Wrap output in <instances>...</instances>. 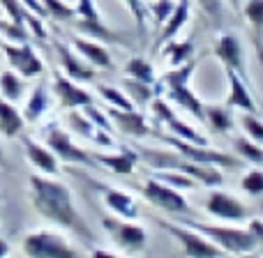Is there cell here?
Masks as SVG:
<instances>
[{
	"label": "cell",
	"instance_id": "32",
	"mask_svg": "<svg viewBox=\"0 0 263 258\" xmlns=\"http://www.w3.org/2000/svg\"><path fill=\"white\" fill-rule=\"evenodd\" d=\"M164 49V55L168 58L171 67H178V65H185L194 58V42L192 39H185V42H166L162 46Z\"/></svg>",
	"mask_w": 263,
	"mask_h": 258
},
{
	"label": "cell",
	"instance_id": "9",
	"mask_svg": "<svg viewBox=\"0 0 263 258\" xmlns=\"http://www.w3.org/2000/svg\"><path fill=\"white\" fill-rule=\"evenodd\" d=\"M102 226L111 235V240L123 251H127V254H139V251L145 249V242H148L145 228L136 226V224L120 222V219H114V217H104L102 219Z\"/></svg>",
	"mask_w": 263,
	"mask_h": 258
},
{
	"label": "cell",
	"instance_id": "45",
	"mask_svg": "<svg viewBox=\"0 0 263 258\" xmlns=\"http://www.w3.org/2000/svg\"><path fill=\"white\" fill-rule=\"evenodd\" d=\"M199 5L215 23L222 21V0H199Z\"/></svg>",
	"mask_w": 263,
	"mask_h": 258
},
{
	"label": "cell",
	"instance_id": "18",
	"mask_svg": "<svg viewBox=\"0 0 263 258\" xmlns=\"http://www.w3.org/2000/svg\"><path fill=\"white\" fill-rule=\"evenodd\" d=\"M21 141H23V148H26L28 162H30L35 168H40V171L46 173V175H55V173L60 171L58 157L53 154V150H51L49 145L37 143V141H32L30 136H26V134L21 136Z\"/></svg>",
	"mask_w": 263,
	"mask_h": 258
},
{
	"label": "cell",
	"instance_id": "12",
	"mask_svg": "<svg viewBox=\"0 0 263 258\" xmlns=\"http://www.w3.org/2000/svg\"><path fill=\"white\" fill-rule=\"evenodd\" d=\"M205 210H208L213 217L224 219V222H242L247 219V208L236 199V196L227 194V191H210L208 199H205Z\"/></svg>",
	"mask_w": 263,
	"mask_h": 258
},
{
	"label": "cell",
	"instance_id": "22",
	"mask_svg": "<svg viewBox=\"0 0 263 258\" xmlns=\"http://www.w3.org/2000/svg\"><path fill=\"white\" fill-rule=\"evenodd\" d=\"M67 123L72 125L81 136H86L88 141H92V143L100 145V148H109V145H114V138H111L109 131L97 127L86 113H79V109H74V113H67Z\"/></svg>",
	"mask_w": 263,
	"mask_h": 258
},
{
	"label": "cell",
	"instance_id": "44",
	"mask_svg": "<svg viewBox=\"0 0 263 258\" xmlns=\"http://www.w3.org/2000/svg\"><path fill=\"white\" fill-rule=\"evenodd\" d=\"M83 113L88 115V118L92 120V123L97 125V127H102V129H106L109 134H114V123H111V118L106 113H102L100 109L95 106V102L92 104H88V106H83Z\"/></svg>",
	"mask_w": 263,
	"mask_h": 258
},
{
	"label": "cell",
	"instance_id": "1",
	"mask_svg": "<svg viewBox=\"0 0 263 258\" xmlns=\"http://www.w3.org/2000/svg\"><path fill=\"white\" fill-rule=\"evenodd\" d=\"M30 201H32V208L44 219L72 231L81 240L92 242V231L86 224V219L74 208L72 191H69L67 185L35 173V175H30Z\"/></svg>",
	"mask_w": 263,
	"mask_h": 258
},
{
	"label": "cell",
	"instance_id": "23",
	"mask_svg": "<svg viewBox=\"0 0 263 258\" xmlns=\"http://www.w3.org/2000/svg\"><path fill=\"white\" fill-rule=\"evenodd\" d=\"M92 157H95L97 164L106 166L109 171L118 173V175H129V173L136 168V164H139V152H136V150H129V148H123L118 154L95 152Z\"/></svg>",
	"mask_w": 263,
	"mask_h": 258
},
{
	"label": "cell",
	"instance_id": "49",
	"mask_svg": "<svg viewBox=\"0 0 263 258\" xmlns=\"http://www.w3.org/2000/svg\"><path fill=\"white\" fill-rule=\"evenodd\" d=\"M5 164V154H3V150H0V166Z\"/></svg>",
	"mask_w": 263,
	"mask_h": 258
},
{
	"label": "cell",
	"instance_id": "19",
	"mask_svg": "<svg viewBox=\"0 0 263 258\" xmlns=\"http://www.w3.org/2000/svg\"><path fill=\"white\" fill-rule=\"evenodd\" d=\"M227 69V76H229V100L227 106L229 109H242L245 113H256V104L250 95V88H247V81L240 76L238 72L233 69Z\"/></svg>",
	"mask_w": 263,
	"mask_h": 258
},
{
	"label": "cell",
	"instance_id": "28",
	"mask_svg": "<svg viewBox=\"0 0 263 258\" xmlns=\"http://www.w3.org/2000/svg\"><path fill=\"white\" fill-rule=\"evenodd\" d=\"M46 109H49V90H46V83H40V86L32 88V95L26 104L23 118H26V123H37L46 113Z\"/></svg>",
	"mask_w": 263,
	"mask_h": 258
},
{
	"label": "cell",
	"instance_id": "13",
	"mask_svg": "<svg viewBox=\"0 0 263 258\" xmlns=\"http://www.w3.org/2000/svg\"><path fill=\"white\" fill-rule=\"evenodd\" d=\"M150 106H153V113L157 115L162 123H166V127H168V131H171L173 136H180V138L192 141V143H199V145H208V141H205L194 127H190L187 123H182V120L178 118V115L173 113L171 109H168V104L159 95L155 97L153 102H150Z\"/></svg>",
	"mask_w": 263,
	"mask_h": 258
},
{
	"label": "cell",
	"instance_id": "15",
	"mask_svg": "<svg viewBox=\"0 0 263 258\" xmlns=\"http://www.w3.org/2000/svg\"><path fill=\"white\" fill-rule=\"evenodd\" d=\"M106 115L111 118V123H114L116 129L123 131V134H127V136H136V138H141V136L153 134L150 125L145 123L143 113H139L136 109L127 111V109H118V106H109Z\"/></svg>",
	"mask_w": 263,
	"mask_h": 258
},
{
	"label": "cell",
	"instance_id": "40",
	"mask_svg": "<svg viewBox=\"0 0 263 258\" xmlns=\"http://www.w3.org/2000/svg\"><path fill=\"white\" fill-rule=\"evenodd\" d=\"M240 125H242L245 134L250 136L252 141H256V143L263 145V120L261 118H256L254 113H245L242 120H240Z\"/></svg>",
	"mask_w": 263,
	"mask_h": 258
},
{
	"label": "cell",
	"instance_id": "11",
	"mask_svg": "<svg viewBox=\"0 0 263 258\" xmlns=\"http://www.w3.org/2000/svg\"><path fill=\"white\" fill-rule=\"evenodd\" d=\"M3 53L7 55V63L12 65L14 72H18L21 76L30 78L44 72V63L37 58V53L32 51L30 42H21V44H0Z\"/></svg>",
	"mask_w": 263,
	"mask_h": 258
},
{
	"label": "cell",
	"instance_id": "17",
	"mask_svg": "<svg viewBox=\"0 0 263 258\" xmlns=\"http://www.w3.org/2000/svg\"><path fill=\"white\" fill-rule=\"evenodd\" d=\"M55 51H58V58H60V65H63V72L67 74L72 81H81V83H88L95 78V67L88 63H83V55L79 58L72 49H69L65 42H58L55 44Z\"/></svg>",
	"mask_w": 263,
	"mask_h": 258
},
{
	"label": "cell",
	"instance_id": "20",
	"mask_svg": "<svg viewBox=\"0 0 263 258\" xmlns=\"http://www.w3.org/2000/svg\"><path fill=\"white\" fill-rule=\"evenodd\" d=\"M92 187L102 191L106 205H109V208L114 210L120 219H129V222H134V219L139 217L136 203H134V199H132L129 194H125V191H120V189H111V187L102 185V182H92Z\"/></svg>",
	"mask_w": 263,
	"mask_h": 258
},
{
	"label": "cell",
	"instance_id": "48",
	"mask_svg": "<svg viewBox=\"0 0 263 258\" xmlns=\"http://www.w3.org/2000/svg\"><path fill=\"white\" fill-rule=\"evenodd\" d=\"M229 3H231V7H233V9H238V0H229Z\"/></svg>",
	"mask_w": 263,
	"mask_h": 258
},
{
	"label": "cell",
	"instance_id": "16",
	"mask_svg": "<svg viewBox=\"0 0 263 258\" xmlns=\"http://www.w3.org/2000/svg\"><path fill=\"white\" fill-rule=\"evenodd\" d=\"M215 55L224 63V67L238 72L247 81V67H245V60H242V46H240V39H238L236 35L224 32V35L217 39V44H215Z\"/></svg>",
	"mask_w": 263,
	"mask_h": 258
},
{
	"label": "cell",
	"instance_id": "7",
	"mask_svg": "<svg viewBox=\"0 0 263 258\" xmlns=\"http://www.w3.org/2000/svg\"><path fill=\"white\" fill-rule=\"evenodd\" d=\"M141 194L150 205H155L159 210H166L171 214H190V203L185 201V196L178 189H173L171 185L157 180V177L145 180L143 187H141Z\"/></svg>",
	"mask_w": 263,
	"mask_h": 258
},
{
	"label": "cell",
	"instance_id": "34",
	"mask_svg": "<svg viewBox=\"0 0 263 258\" xmlns=\"http://www.w3.org/2000/svg\"><path fill=\"white\" fill-rule=\"evenodd\" d=\"M0 92H3V97L9 100V102L21 100L23 81H21V76H18V72H14V69H5V72H0Z\"/></svg>",
	"mask_w": 263,
	"mask_h": 258
},
{
	"label": "cell",
	"instance_id": "25",
	"mask_svg": "<svg viewBox=\"0 0 263 258\" xmlns=\"http://www.w3.org/2000/svg\"><path fill=\"white\" fill-rule=\"evenodd\" d=\"M242 14H245L247 26H250L254 49L263 63V0H247Z\"/></svg>",
	"mask_w": 263,
	"mask_h": 258
},
{
	"label": "cell",
	"instance_id": "26",
	"mask_svg": "<svg viewBox=\"0 0 263 258\" xmlns=\"http://www.w3.org/2000/svg\"><path fill=\"white\" fill-rule=\"evenodd\" d=\"M26 127V118L18 113V109L14 106V102L9 100H0V134L7 136V138H14L18 136Z\"/></svg>",
	"mask_w": 263,
	"mask_h": 258
},
{
	"label": "cell",
	"instance_id": "47",
	"mask_svg": "<svg viewBox=\"0 0 263 258\" xmlns=\"http://www.w3.org/2000/svg\"><path fill=\"white\" fill-rule=\"evenodd\" d=\"M9 254V242L0 235V256H7Z\"/></svg>",
	"mask_w": 263,
	"mask_h": 258
},
{
	"label": "cell",
	"instance_id": "50",
	"mask_svg": "<svg viewBox=\"0 0 263 258\" xmlns=\"http://www.w3.org/2000/svg\"><path fill=\"white\" fill-rule=\"evenodd\" d=\"M0 199H3V196H0Z\"/></svg>",
	"mask_w": 263,
	"mask_h": 258
},
{
	"label": "cell",
	"instance_id": "37",
	"mask_svg": "<svg viewBox=\"0 0 263 258\" xmlns=\"http://www.w3.org/2000/svg\"><path fill=\"white\" fill-rule=\"evenodd\" d=\"M157 180H162V182H166V185H171L173 189H194L196 187V180L192 175H187V173H182V171H162L159 168V173L157 175Z\"/></svg>",
	"mask_w": 263,
	"mask_h": 258
},
{
	"label": "cell",
	"instance_id": "27",
	"mask_svg": "<svg viewBox=\"0 0 263 258\" xmlns=\"http://www.w3.org/2000/svg\"><path fill=\"white\" fill-rule=\"evenodd\" d=\"M168 97H171L176 104H180L182 109H187V113H192L194 118L203 120L205 123V113H203V104H201V100L194 95V92L190 90V83L187 86H176V88H168Z\"/></svg>",
	"mask_w": 263,
	"mask_h": 258
},
{
	"label": "cell",
	"instance_id": "35",
	"mask_svg": "<svg viewBox=\"0 0 263 258\" xmlns=\"http://www.w3.org/2000/svg\"><path fill=\"white\" fill-rule=\"evenodd\" d=\"M125 74L132 78H139L143 83H155V69L145 58H132L125 65Z\"/></svg>",
	"mask_w": 263,
	"mask_h": 258
},
{
	"label": "cell",
	"instance_id": "38",
	"mask_svg": "<svg viewBox=\"0 0 263 258\" xmlns=\"http://www.w3.org/2000/svg\"><path fill=\"white\" fill-rule=\"evenodd\" d=\"M42 5H44L46 14L53 16L55 21H72V18H77V7L67 5L65 0H42Z\"/></svg>",
	"mask_w": 263,
	"mask_h": 258
},
{
	"label": "cell",
	"instance_id": "4",
	"mask_svg": "<svg viewBox=\"0 0 263 258\" xmlns=\"http://www.w3.org/2000/svg\"><path fill=\"white\" fill-rule=\"evenodd\" d=\"M185 226H192L196 228L199 233H203L205 237L219 245L227 254H236V256H242V254H252L256 251V240L252 237L250 231H242V228H229V226H205L201 222H194V219H187Z\"/></svg>",
	"mask_w": 263,
	"mask_h": 258
},
{
	"label": "cell",
	"instance_id": "39",
	"mask_svg": "<svg viewBox=\"0 0 263 258\" xmlns=\"http://www.w3.org/2000/svg\"><path fill=\"white\" fill-rule=\"evenodd\" d=\"M173 7H176V3H173V0H155V3H150L148 12H150V16L155 18V26H157L159 30H162L164 21L168 18V14L173 12Z\"/></svg>",
	"mask_w": 263,
	"mask_h": 258
},
{
	"label": "cell",
	"instance_id": "46",
	"mask_svg": "<svg viewBox=\"0 0 263 258\" xmlns=\"http://www.w3.org/2000/svg\"><path fill=\"white\" fill-rule=\"evenodd\" d=\"M247 231H250L252 237L256 240V247L263 249V219H252L250 226H247Z\"/></svg>",
	"mask_w": 263,
	"mask_h": 258
},
{
	"label": "cell",
	"instance_id": "29",
	"mask_svg": "<svg viewBox=\"0 0 263 258\" xmlns=\"http://www.w3.org/2000/svg\"><path fill=\"white\" fill-rule=\"evenodd\" d=\"M203 113H205V123L210 125V129L217 131V134H227L233 127V115L229 111V106L224 104H208L203 106Z\"/></svg>",
	"mask_w": 263,
	"mask_h": 258
},
{
	"label": "cell",
	"instance_id": "6",
	"mask_svg": "<svg viewBox=\"0 0 263 258\" xmlns=\"http://www.w3.org/2000/svg\"><path fill=\"white\" fill-rule=\"evenodd\" d=\"M23 254L32 258H74L81 251L53 231H32L23 237Z\"/></svg>",
	"mask_w": 263,
	"mask_h": 258
},
{
	"label": "cell",
	"instance_id": "33",
	"mask_svg": "<svg viewBox=\"0 0 263 258\" xmlns=\"http://www.w3.org/2000/svg\"><path fill=\"white\" fill-rule=\"evenodd\" d=\"M233 145H236V152L240 154L242 162H250L254 166H263V145L252 141L250 136H238L233 138Z\"/></svg>",
	"mask_w": 263,
	"mask_h": 258
},
{
	"label": "cell",
	"instance_id": "3",
	"mask_svg": "<svg viewBox=\"0 0 263 258\" xmlns=\"http://www.w3.org/2000/svg\"><path fill=\"white\" fill-rule=\"evenodd\" d=\"M162 143L171 145L173 150L182 154V157L192 159V162H199V164H210V166H217V168H240L242 166V159L233 157V154L227 152H219V150H213L208 145H199V143H192V141H185L180 136H173V134H157L153 131Z\"/></svg>",
	"mask_w": 263,
	"mask_h": 258
},
{
	"label": "cell",
	"instance_id": "21",
	"mask_svg": "<svg viewBox=\"0 0 263 258\" xmlns=\"http://www.w3.org/2000/svg\"><path fill=\"white\" fill-rule=\"evenodd\" d=\"M190 12H192V3L190 0H178L176 7H173V12L168 14V18L164 21L162 30H159L157 35V42H155V51H159L166 42H171L173 37L180 32V28L187 23V18H190Z\"/></svg>",
	"mask_w": 263,
	"mask_h": 258
},
{
	"label": "cell",
	"instance_id": "36",
	"mask_svg": "<svg viewBox=\"0 0 263 258\" xmlns=\"http://www.w3.org/2000/svg\"><path fill=\"white\" fill-rule=\"evenodd\" d=\"M97 92H100L102 100L109 102L111 106H118V109H127V111H134V109H136L134 102H132L123 90H118V88H114V86H104V83H100V86H97Z\"/></svg>",
	"mask_w": 263,
	"mask_h": 258
},
{
	"label": "cell",
	"instance_id": "43",
	"mask_svg": "<svg viewBox=\"0 0 263 258\" xmlns=\"http://www.w3.org/2000/svg\"><path fill=\"white\" fill-rule=\"evenodd\" d=\"M127 9L134 16V23H136V30H139L141 37H145V14H148V7H145L141 0H125Z\"/></svg>",
	"mask_w": 263,
	"mask_h": 258
},
{
	"label": "cell",
	"instance_id": "8",
	"mask_svg": "<svg viewBox=\"0 0 263 258\" xmlns=\"http://www.w3.org/2000/svg\"><path fill=\"white\" fill-rule=\"evenodd\" d=\"M77 16H79V21H74L77 28L81 32H86L90 39L111 42V44H125L123 37H120L118 32H114L104 21H102L95 0H77Z\"/></svg>",
	"mask_w": 263,
	"mask_h": 258
},
{
	"label": "cell",
	"instance_id": "10",
	"mask_svg": "<svg viewBox=\"0 0 263 258\" xmlns=\"http://www.w3.org/2000/svg\"><path fill=\"white\" fill-rule=\"evenodd\" d=\"M46 145L53 150L55 157L67 162V164H86V166H95L97 164L95 157L88 154L83 148H79V145L72 141V136H69L65 129L51 127L46 131Z\"/></svg>",
	"mask_w": 263,
	"mask_h": 258
},
{
	"label": "cell",
	"instance_id": "41",
	"mask_svg": "<svg viewBox=\"0 0 263 258\" xmlns=\"http://www.w3.org/2000/svg\"><path fill=\"white\" fill-rule=\"evenodd\" d=\"M240 187L245 194L250 196H261L263 194V171H250L240 180Z\"/></svg>",
	"mask_w": 263,
	"mask_h": 258
},
{
	"label": "cell",
	"instance_id": "5",
	"mask_svg": "<svg viewBox=\"0 0 263 258\" xmlns=\"http://www.w3.org/2000/svg\"><path fill=\"white\" fill-rule=\"evenodd\" d=\"M155 224L164 228L168 235H173L182 247V254L185 256H194V258H205V256H227V251L219 245H215L210 237H205L203 233H199L192 226H178L173 222H166V219H157L155 217Z\"/></svg>",
	"mask_w": 263,
	"mask_h": 258
},
{
	"label": "cell",
	"instance_id": "30",
	"mask_svg": "<svg viewBox=\"0 0 263 258\" xmlns=\"http://www.w3.org/2000/svg\"><path fill=\"white\" fill-rule=\"evenodd\" d=\"M194 69H196V60L192 58L190 63H185V65H178V67H173V69H168L166 74L162 76V83H155L157 86V90H159V95H162V90H168V88H176V86H187L190 83V78H192V74H194Z\"/></svg>",
	"mask_w": 263,
	"mask_h": 258
},
{
	"label": "cell",
	"instance_id": "42",
	"mask_svg": "<svg viewBox=\"0 0 263 258\" xmlns=\"http://www.w3.org/2000/svg\"><path fill=\"white\" fill-rule=\"evenodd\" d=\"M0 30H3V35H7L9 39H16L18 44L21 42H30V30H28L26 26H18V23L14 21H0Z\"/></svg>",
	"mask_w": 263,
	"mask_h": 258
},
{
	"label": "cell",
	"instance_id": "31",
	"mask_svg": "<svg viewBox=\"0 0 263 258\" xmlns=\"http://www.w3.org/2000/svg\"><path fill=\"white\" fill-rule=\"evenodd\" d=\"M123 86H125V90L132 95V102H136L139 106L150 104V102L159 95V90H157V86H155V83H143V81L132 78V76L123 78Z\"/></svg>",
	"mask_w": 263,
	"mask_h": 258
},
{
	"label": "cell",
	"instance_id": "24",
	"mask_svg": "<svg viewBox=\"0 0 263 258\" xmlns=\"http://www.w3.org/2000/svg\"><path fill=\"white\" fill-rule=\"evenodd\" d=\"M72 46H74V51H79V53H81L83 58L92 65V67H100V69H111L114 67V60H111L109 51H106L102 44H97V42L74 37Z\"/></svg>",
	"mask_w": 263,
	"mask_h": 258
},
{
	"label": "cell",
	"instance_id": "14",
	"mask_svg": "<svg viewBox=\"0 0 263 258\" xmlns=\"http://www.w3.org/2000/svg\"><path fill=\"white\" fill-rule=\"evenodd\" d=\"M53 90L63 109H83V106L95 102L92 95H88L83 88H79L77 81H72L67 74H53Z\"/></svg>",
	"mask_w": 263,
	"mask_h": 258
},
{
	"label": "cell",
	"instance_id": "2",
	"mask_svg": "<svg viewBox=\"0 0 263 258\" xmlns=\"http://www.w3.org/2000/svg\"><path fill=\"white\" fill-rule=\"evenodd\" d=\"M136 150H139V159H143V162L153 168L182 171L205 187H219L224 182V173L219 171L217 166L192 162V159L182 157L178 150H150V148H136Z\"/></svg>",
	"mask_w": 263,
	"mask_h": 258
}]
</instances>
